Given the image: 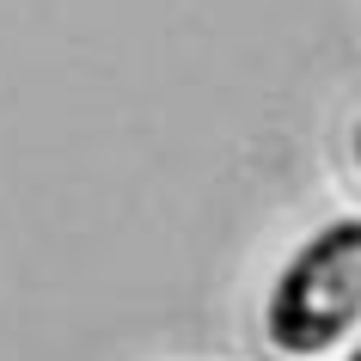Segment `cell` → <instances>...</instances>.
<instances>
[{
    "mask_svg": "<svg viewBox=\"0 0 361 361\" xmlns=\"http://www.w3.org/2000/svg\"><path fill=\"white\" fill-rule=\"evenodd\" d=\"M361 331V214L306 239L264 294V343L288 361H319Z\"/></svg>",
    "mask_w": 361,
    "mask_h": 361,
    "instance_id": "6da1fadb",
    "label": "cell"
},
{
    "mask_svg": "<svg viewBox=\"0 0 361 361\" xmlns=\"http://www.w3.org/2000/svg\"><path fill=\"white\" fill-rule=\"evenodd\" d=\"M343 361H361V337H355V343H349V355H343Z\"/></svg>",
    "mask_w": 361,
    "mask_h": 361,
    "instance_id": "7a4b0ae2",
    "label": "cell"
},
{
    "mask_svg": "<svg viewBox=\"0 0 361 361\" xmlns=\"http://www.w3.org/2000/svg\"><path fill=\"white\" fill-rule=\"evenodd\" d=\"M355 166H361V123H355Z\"/></svg>",
    "mask_w": 361,
    "mask_h": 361,
    "instance_id": "3957f363",
    "label": "cell"
}]
</instances>
